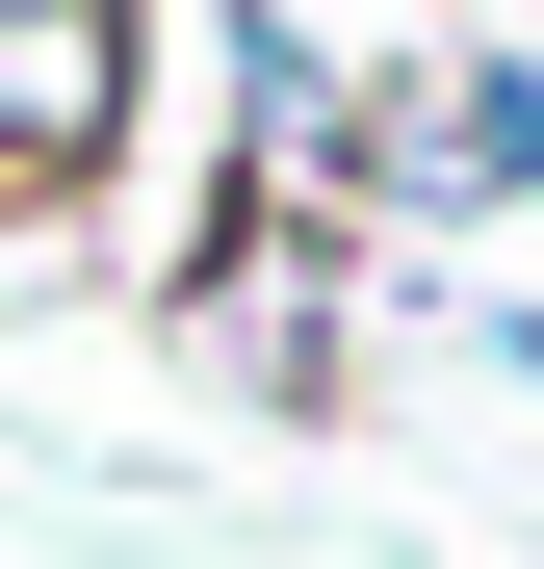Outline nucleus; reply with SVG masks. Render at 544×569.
<instances>
[{"label": "nucleus", "instance_id": "nucleus-1", "mask_svg": "<svg viewBox=\"0 0 544 569\" xmlns=\"http://www.w3.org/2000/svg\"><path fill=\"white\" fill-rule=\"evenodd\" d=\"M337 208H389V233H493L544 208V52L467 27V52H363L337 78Z\"/></svg>", "mask_w": 544, "mask_h": 569}, {"label": "nucleus", "instance_id": "nucleus-2", "mask_svg": "<svg viewBox=\"0 0 544 569\" xmlns=\"http://www.w3.org/2000/svg\"><path fill=\"white\" fill-rule=\"evenodd\" d=\"M156 104V0H0V233H52Z\"/></svg>", "mask_w": 544, "mask_h": 569}, {"label": "nucleus", "instance_id": "nucleus-3", "mask_svg": "<svg viewBox=\"0 0 544 569\" xmlns=\"http://www.w3.org/2000/svg\"><path fill=\"white\" fill-rule=\"evenodd\" d=\"M181 337H208V389H259V415H337V233H311V208L208 233V259H181Z\"/></svg>", "mask_w": 544, "mask_h": 569}]
</instances>
